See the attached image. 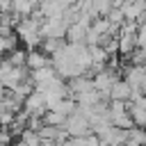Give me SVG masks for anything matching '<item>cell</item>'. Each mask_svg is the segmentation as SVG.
<instances>
[{
	"label": "cell",
	"mask_w": 146,
	"mask_h": 146,
	"mask_svg": "<svg viewBox=\"0 0 146 146\" xmlns=\"http://www.w3.org/2000/svg\"><path fill=\"white\" fill-rule=\"evenodd\" d=\"M30 68L27 66H11L7 59L2 62V68H0V82H2V89H11L16 87L18 82H25L30 80Z\"/></svg>",
	"instance_id": "6da1fadb"
},
{
	"label": "cell",
	"mask_w": 146,
	"mask_h": 146,
	"mask_svg": "<svg viewBox=\"0 0 146 146\" xmlns=\"http://www.w3.org/2000/svg\"><path fill=\"white\" fill-rule=\"evenodd\" d=\"M64 130L68 132V137H71V139H78V137L94 135V128H91L89 119H87L84 114H80V112H75V114H71V116H68V121H66Z\"/></svg>",
	"instance_id": "7a4b0ae2"
},
{
	"label": "cell",
	"mask_w": 146,
	"mask_h": 146,
	"mask_svg": "<svg viewBox=\"0 0 146 146\" xmlns=\"http://www.w3.org/2000/svg\"><path fill=\"white\" fill-rule=\"evenodd\" d=\"M68 27L71 25L64 18H48L41 25V36L43 39H59V41H64L66 34H68Z\"/></svg>",
	"instance_id": "3957f363"
},
{
	"label": "cell",
	"mask_w": 146,
	"mask_h": 146,
	"mask_svg": "<svg viewBox=\"0 0 146 146\" xmlns=\"http://www.w3.org/2000/svg\"><path fill=\"white\" fill-rule=\"evenodd\" d=\"M23 112H27L30 116H46V112H48L46 96H43L39 89H34V91L25 98V103H23Z\"/></svg>",
	"instance_id": "277c9868"
},
{
	"label": "cell",
	"mask_w": 146,
	"mask_h": 146,
	"mask_svg": "<svg viewBox=\"0 0 146 146\" xmlns=\"http://www.w3.org/2000/svg\"><path fill=\"white\" fill-rule=\"evenodd\" d=\"M89 91H94V78L91 75H80V78L68 80V96L73 100L82 94H89Z\"/></svg>",
	"instance_id": "5b68a950"
},
{
	"label": "cell",
	"mask_w": 146,
	"mask_h": 146,
	"mask_svg": "<svg viewBox=\"0 0 146 146\" xmlns=\"http://www.w3.org/2000/svg\"><path fill=\"white\" fill-rule=\"evenodd\" d=\"M146 78V66H135V64H128L123 68V80L135 89V91H141V82Z\"/></svg>",
	"instance_id": "8992f818"
},
{
	"label": "cell",
	"mask_w": 146,
	"mask_h": 146,
	"mask_svg": "<svg viewBox=\"0 0 146 146\" xmlns=\"http://www.w3.org/2000/svg\"><path fill=\"white\" fill-rule=\"evenodd\" d=\"M55 78H57V71H55L52 64L46 66V68H39V71H32V73H30V80H32L34 87H43V84H48V82L55 80Z\"/></svg>",
	"instance_id": "52a82bcc"
},
{
	"label": "cell",
	"mask_w": 146,
	"mask_h": 146,
	"mask_svg": "<svg viewBox=\"0 0 146 146\" xmlns=\"http://www.w3.org/2000/svg\"><path fill=\"white\" fill-rule=\"evenodd\" d=\"M50 66V57L43 50H27V68L30 71H39Z\"/></svg>",
	"instance_id": "ba28073f"
},
{
	"label": "cell",
	"mask_w": 146,
	"mask_h": 146,
	"mask_svg": "<svg viewBox=\"0 0 146 146\" xmlns=\"http://www.w3.org/2000/svg\"><path fill=\"white\" fill-rule=\"evenodd\" d=\"M132 87L121 78V80H116L114 82V87H112V100H121V103H130V96H132Z\"/></svg>",
	"instance_id": "9c48e42d"
},
{
	"label": "cell",
	"mask_w": 146,
	"mask_h": 146,
	"mask_svg": "<svg viewBox=\"0 0 146 146\" xmlns=\"http://www.w3.org/2000/svg\"><path fill=\"white\" fill-rule=\"evenodd\" d=\"M18 41L21 39H18L16 30H2V50H5V55L18 50Z\"/></svg>",
	"instance_id": "30bf717a"
},
{
	"label": "cell",
	"mask_w": 146,
	"mask_h": 146,
	"mask_svg": "<svg viewBox=\"0 0 146 146\" xmlns=\"http://www.w3.org/2000/svg\"><path fill=\"white\" fill-rule=\"evenodd\" d=\"M18 141H23L25 146H41V144H43V139H41L39 130H32V128H25V130H23V135L18 137Z\"/></svg>",
	"instance_id": "8fae6325"
},
{
	"label": "cell",
	"mask_w": 146,
	"mask_h": 146,
	"mask_svg": "<svg viewBox=\"0 0 146 146\" xmlns=\"http://www.w3.org/2000/svg\"><path fill=\"white\" fill-rule=\"evenodd\" d=\"M130 116L137 128H146V105H130Z\"/></svg>",
	"instance_id": "7c38bea8"
},
{
	"label": "cell",
	"mask_w": 146,
	"mask_h": 146,
	"mask_svg": "<svg viewBox=\"0 0 146 146\" xmlns=\"http://www.w3.org/2000/svg\"><path fill=\"white\" fill-rule=\"evenodd\" d=\"M5 59H7L11 66H27V50L18 48V50H14V52L5 55Z\"/></svg>",
	"instance_id": "4fadbf2b"
},
{
	"label": "cell",
	"mask_w": 146,
	"mask_h": 146,
	"mask_svg": "<svg viewBox=\"0 0 146 146\" xmlns=\"http://www.w3.org/2000/svg\"><path fill=\"white\" fill-rule=\"evenodd\" d=\"M64 46H66V43H64V41H59V39H43V43H41V48H39V50H43L46 55H50V57H52V55H55L57 50H62Z\"/></svg>",
	"instance_id": "5bb4252c"
},
{
	"label": "cell",
	"mask_w": 146,
	"mask_h": 146,
	"mask_svg": "<svg viewBox=\"0 0 146 146\" xmlns=\"http://www.w3.org/2000/svg\"><path fill=\"white\" fill-rule=\"evenodd\" d=\"M128 141L137 144V146H146V128H130L128 130Z\"/></svg>",
	"instance_id": "9a60e30c"
},
{
	"label": "cell",
	"mask_w": 146,
	"mask_h": 146,
	"mask_svg": "<svg viewBox=\"0 0 146 146\" xmlns=\"http://www.w3.org/2000/svg\"><path fill=\"white\" fill-rule=\"evenodd\" d=\"M137 46L146 50V16L139 18V30H137Z\"/></svg>",
	"instance_id": "2e32d148"
},
{
	"label": "cell",
	"mask_w": 146,
	"mask_h": 146,
	"mask_svg": "<svg viewBox=\"0 0 146 146\" xmlns=\"http://www.w3.org/2000/svg\"><path fill=\"white\" fill-rule=\"evenodd\" d=\"M0 5H2V11H5V14H11V5H14V0H0Z\"/></svg>",
	"instance_id": "e0dca14e"
}]
</instances>
